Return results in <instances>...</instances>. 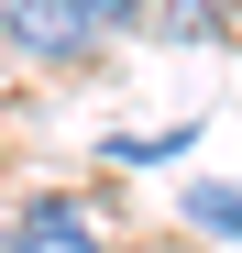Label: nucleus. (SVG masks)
I'll return each mask as SVG.
<instances>
[{"label": "nucleus", "mask_w": 242, "mask_h": 253, "mask_svg": "<svg viewBox=\"0 0 242 253\" xmlns=\"http://www.w3.org/2000/svg\"><path fill=\"white\" fill-rule=\"evenodd\" d=\"M11 253H110V209L88 187H33L11 209Z\"/></svg>", "instance_id": "f03ea898"}, {"label": "nucleus", "mask_w": 242, "mask_h": 253, "mask_svg": "<svg viewBox=\"0 0 242 253\" xmlns=\"http://www.w3.org/2000/svg\"><path fill=\"white\" fill-rule=\"evenodd\" d=\"M176 220H187V231H209V242H242V187H231V176L187 187V198H176Z\"/></svg>", "instance_id": "7ed1b4c3"}, {"label": "nucleus", "mask_w": 242, "mask_h": 253, "mask_svg": "<svg viewBox=\"0 0 242 253\" xmlns=\"http://www.w3.org/2000/svg\"><path fill=\"white\" fill-rule=\"evenodd\" d=\"M154 33L165 44H220V0H154Z\"/></svg>", "instance_id": "20e7f679"}, {"label": "nucleus", "mask_w": 242, "mask_h": 253, "mask_svg": "<svg viewBox=\"0 0 242 253\" xmlns=\"http://www.w3.org/2000/svg\"><path fill=\"white\" fill-rule=\"evenodd\" d=\"M0 44H11L22 66H99V44H110V33H99V11H88V0H0Z\"/></svg>", "instance_id": "f257e3e1"}, {"label": "nucleus", "mask_w": 242, "mask_h": 253, "mask_svg": "<svg viewBox=\"0 0 242 253\" xmlns=\"http://www.w3.org/2000/svg\"><path fill=\"white\" fill-rule=\"evenodd\" d=\"M176 143H198V121H176V132H110L99 154H110V165H165Z\"/></svg>", "instance_id": "39448f33"}, {"label": "nucleus", "mask_w": 242, "mask_h": 253, "mask_svg": "<svg viewBox=\"0 0 242 253\" xmlns=\"http://www.w3.org/2000/svg\"><path fill=\"white\" fill-rule=\"evenodd\" d=\"M99 11V33H132V22H154V0H88Z\"/></svg>", "instance_id": "423d86ee"}, {"label": "nucleus", "mask_w": 242, "mask_h": 253, "mask_svg": "<svg viewBox=\"0 0 242 253\" xmlns=\"http://www.w3.org/2000/svg\"><path fill=\"white\" fill-rule=\"evenodd\" d=\"M0 253H11V220H0Z\"/></svg>", "instance_id": "0eeeda50"}]
</instances>
